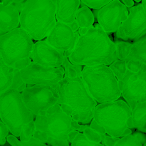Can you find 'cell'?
Returning a JSON list of instances; mask_svg holds the SVG:
<instances>
[{
  "instance_id": "cell-1",
  "label": "cell",
  "mask_w": 146,
  "mask_h": 146,
  "mask_svg": "<svg viewBox=\"0 0 146 146\" xmlns=\"http://www.w3.org/2000/svg\"><path fill=\"white\" fill-rule=\"evenodd\" d=\"M68 59L71 64L81 66H108L117 60L115 44L99 24H96L85 34L79 36Z\"/></svg>"
},
{
  "instance_id": "cell-2",
  "label": "cell",
  "mask_w": 146,
  "mask_h": 146,
  "mask_svg": "<svg viewBox=\"0 0 146 146\" xmlns=\"http://www.w3.org/2000/svg\"><path fill=\"white\" fill-rule=\"evenodd\" d=\"M54 87L58 94L57 104L61 110L74 121L88 125L97 102L87 91L81 77H64Z\"/></svg>"
},
{
  "instance_id": "cell-3",
  "label": "cell",
  "mask_w": 146,
  "mask_h": 146,
  "mask_svg": "<svg viewBox=\"0 0 146 146\" xmlns=\"http://www.w3.org/2000/svg\"><path fill=\"white\" fill-rule=\"evenodd\" d=\"M55 0H26L19 8V25L32 39L43 40L56 23Z\"/></svg>"
},
{
  "instance_id": "cell-4",
  "label": "cell",
  "mask_w": 146,
  "mask_h": 146,
  "mask_svg": "<svg viewBox=\"0 0 146 146\" xmlns=\"http://www.w3.org/2000/svg\"><path fill=\"white\" fill-rule=\"evenodd\" d=\"M81 78L97 104L115 101L121 97L118 80L108 66H84Z\"/></svg>"
},
{
  "instance_id": "cell-5",
  "label": "cell",
  "mask_w": 146,
  "mask_h": 146,
  "mask_svg": "<svg viewBox=\"0 0 146 146\" xmlns=\"http://www.w3.org/2000/svg\"><path fill=\"white\" fill-rule=\"evenodd\" d=\"M72 118L56 104L46 111H40L34 118L35 131L33 137L45 143L46 138L68 141V134L72 131Z\"/></svg>"
},
{
  "instance_id": "cell-6",
  "label": "cell",
  "mask_w": 146,
  "mask_h": 146,
  "mask_svg": "<svg viewBox=\"0 0 146 146\" xmlns=\"http://www.w3.org/2000/svg\"><path fill=\"white\" fill-rule=\"evenodd\" d=\"M0 119L17 138L24 125L34 121V116L24 105L21 94L9 88L0 95Z\"/></svg>"
},
{
  "instance_id": "cell-7",
  "label": "cell",
  "mask_w": 146,
  "mask_h": 146,
  "mask_svg": "<svg viewBox=\"0 0 146 146\" xmlns=\"http://www.w3.org/2000/svg\"><path fill=\"white\" fill-rule=\"evenodd\" d=\"M131 116V109L123 100L98 104L93 120L104 128L108 135L121 138L127 128L126 121Z\"/></svg>"
},
{
  "instance_id": "cell-8",
  "label": "cell",
  "mask_w": 146,
  "mask_h": 146,
  "mask_svg": "<svg viewBox=\"0 0 146 146\" xmlns=\"http://www.w3.org/2000/svg\"><path fill=\"white\" fill-rule=\"evenodd\" d=\"M34 42L20 27L0 36V57L13 68L18 61L29 58Z\"/></svg>"
},
{
  "instance_id": "cell-9",
  "label": "cell",
  "mask_w": 146,
  "mask_h": 146,
  "mask_svg": "<svg viewBox=\"0 0 146 146\" xmlns=\"http://www.w3.org/2000/svg\"><path fill=\"white\" fill-rule=\"evenodd\" d=\"M118 87L131 110L138 104L146 102V64L137 72L127 70L123 78L118 81Z\"/></svg>"
},
{
  "instance_id": "cell-10",
  "label": "cell",
  "mask_w": 146,
  "mask_h": 146,
  "mask_svg": "<svg viewBox=\"0 0 146 146\" xmlns=\"http://www.w3.org/2000/svg\"><path fill=\"white\" fill-rule=\"evenodd\" d=\"M21 99L30 112L36 116L57 104L58 94L54 86L27 85L21 92Z\"/></svg>"
},
{
  "instance_id": "cell-11",
  "label": "cell",
  "mask_w": 146,
  "mask_h": 146,
  "mask_svg": "<svg viewBox=\"0 0 146 146\" xmlns=\"http://www.w3.org/2000/svg\"><path fill=\"white\" fill-rule=\"evenodd\" d=\"M115 33L116 39L128 42H134L146 35V11L142 4L129 8L128 17Z\"/></svg>"
},
{
  "instance_id": "cell-12",
  "label": "cell",
  "mask_w": 146,
  "mask_h": 146,
  "mask_svg": "<svg viewBox=\"0 0 146 146\" xmlns=\"http://www.w3.org/2000/svg\"><path fill=\"white\" fill-rule=\"evenodd\" d=\"M20 76L27 85L54 86L64 77L62 66L48 67L31 62L20 70Z\"/></svg>"
},
{
  "instance_id": "cell-13",
  "label": "cell",
  "mask_w": 146,
  "mask_h": 146,
  "mask_svg": "<svg viewBox=\"0 0 146 146\" xmlns=\"http://www.w3.org/2000/svg\"><path fill=\"white\" fill-rule=\"evenodd\" d=\"M128 15V8L120 0H113L98 9L97 20L106 34L115 33Z\"/></svg>"
},
{
  "instance_id": "cell-14",
  "label": "cell",
  "mask_w": 146,
  "mask_h": 146,
  "mask_svg": "<svg viewBox=\"0 0 146 146\" xmlns=\"http://www.w3.org/2000/svg\"><path fill=\"white\" fill-rule=\"evenodd\" d=\"M79 35L74 32L68 24L56 21L54 27L46 37V41L58 51L64 52L68 58Z\"/></svg>"
},
{
  "instance_id": "cell-15",
  "label": "cell",
  "mask_w": 146,
  "mask_h": 146,
  "mask_svg": "<svg viewBox=\"0 0 146 146\" xmlns=\"http://www.w3.org/2000/svg\"><path fill=\"white\" fill-rule=\"evenodd\" d=\"M64 53L56 49L46 40L34 43L31 54V61L36 64L48 67L61 66Z\"/></svg>"
},
{
  "instance_id": "cell-16",
  "label": "cell",
  "mask_w": 146,
  "mask_h": 146,
  "mask_svg": "<svg viewBox=\"0 0 146 146\" xmlns=\"http://www.w3.org/2000/svg\"><path fill=\"white\" fill-rule=\"evenodd\" d=\"M20 6L0 1V36L18 28Z\"/></svg>"
},
{
  "instance_id": "cell-17",
  "label": "cell",
  "mask_w": 146,
  "mask_h": 146,
  "mask_svg": "<svg viewBox=\"0 0 146 146\" xmlns=\"http://www.w3.org/2000/svg\"><path fill=\"white\" fill-rule=\"evenodd\" d=\"M125 61L127 70L131 72H137L146 64V35L133 43Z\"/></svg>"
},
{
  "instance_id": "cell-18",
  "label": "cell",
  "mask_w": 146,
  "mask_h": 146,
  "mask_svg": "<svg viewBox=\"0 0 146 146\" xmlns=\"http://www.w3.org/2000/svg\"><path fill=\"white\" fill-rule=\"evenodd\" d=\"M81 5V0H55L56 19L66 24H72Z\"/></svg>"
},
{
  "instance_id": "cell-19",
  "label": "cell",
  "mask_w": 146,
  "mask_h": 146,
  "mask_svg": "<svg viewBox=\"0 0 146 146\" xmlns=\"http://www.w3.org/2000/svg\"><path fill=\"white\" fill-rule=\"evenodd\" d=\"M131 118L133 128L139 132L146 133V102L138 104L131 110Z\"/></svg>"
},
{
  "instance_id": "cell-20",
  "label": "cell",
  "mask_w": 146,
  "mask_h": 146,
  "mask_svg": "<svg viewBox=\"0 0 146 146\" xmlns=\"http://www.w3.org/2000/svg\"><path fill=\"white\" fill-rule=\"evenodd\" d=\"M75 21L79 28H89L94 25L95 19L91 9L83 6L77 11Z\"/></svg>"
},
{
  "instance_id": "cell-21",
  "label": "cell",
  "mask_w": 146,
  "mask_h": 146,
  "mask_svg": "<svg viewBox=\"0 0 146 146\" xmlns=\"http://www.w3.org/2000/svg\"><path fill=\"white\" fill-rule=\"evenodd\" d=\"M14 68L7 66L0 57V95L10 88Z\"/></svg>"
},
{
  "instance_id": "cell-22",
  "label": "cell",
  "mask_w": 146,
  "mask_h": 146,
  "mask_svg": "<svg viewBox=\"0 0 146 146\" xmlns=\"http://www.w3.org/2000/svg\"><path fill=\"white\" fill-rule=\"evenodd\" d=\"M61 66L64 70V77L67 78H76V77H81L82 66L78 65L73 64L68 61V58L64 56V60Z\"/></svg>"
},
{
  "instance_id": "cell-23",
  "label": "cell",
  "mask_w": 146,
  "mask_h": 146,
  "mask_svg": "<svg viewBox=\"0 0 146 146\" xmlns=\"http://www.w3.org/2000/svg\"><path fill=\"white\" fill-rule=\"evenodd\" d=\"M114 44L115 46L117 59L125 61L130 52L132 43L116 39Z\"/></svg>"
},
{
  "instance_id": "cell-24",
  "label": "cell",
  "mask_w": 146,
  "mask_h": 146,
  "mask_svg": "<svg viewBox=\"0 0 146 146\" xmlns=\"http://www.w3.org/2000/svg\"><path fill=\"white\" fill-rule=\"evenodd\" d=\"M108 67L114 74L118 81H121L123 78L124 75L127 71L126 63L125 61L117 59L116 61H113L112 64H110Z\"/></svg>"
},
{
  "instance_id": "cell-25",
  "label": "cell",
  "mask_w": 146,
  "mask_h": 146,
  "mask_svg": "<svg viewBox=\"0 0 146 146\" xmlns=\"http://www.w3.org/2000/svg\"><path fill=\"white\" fill-rule=\"evenodd\" d=\"M34 131H35V125H34V121L26 124L25 125H24V127L21 129V133H20V141L21 142L28 141L33 137Z\"/></svg>"
},
{
  "instance_id": "cell-26",
  "label": "cell",
  "mask_w": 146,
  "mask_h": 146,
  "mask_svg": "<svg viewBox=\"0 0 146 146\" xmlns=\"http://www.w3.org/2000/svg\"><path fill=\"white\" fill-rule=\"evenodd\" d=\"M71 146H104L101 143H94L88 141L84 135L79 133L74 141L71 143Z\"/></svg>"
},
{
  "instance_id": "cell-27",
  "label": "cell",
  "mask_w": 146,
  "mask_h": 146,
  "mask_svg": "<svg viewBox=\"0 0 146 146\" xmlns=\"http://www.w3.org/2000/svg\"><path fill=\"white\" fill-rule=\"evenodd\" d=\"M114 146H142L141 143L133 134L127 136L121 137Z\"/></svg>"
},
{
  "instance_id": "cell-28",
  "label": "cell",
  "mask_w": 146,
  "mask_h": 146,
  "mask_svg": "<svg viewBox=\"0 0 146 146\" xmlns=\"http://www.w3.org/2000/svg\"><path fill=\"white\" fill-rule=\"evenodd\" d=\"M82 133L88 141L94 143H101L104 137V135H101L100 134L97 133L95 131H93L92 129H91L89 125H88L84 128Z\"/></svg>"
},
{
  "instance_id": "cell-29",
  "label": "cell",
  "mask_w": 146,
  "mask_h": 146,
  "mask_svg": "<svg viewBox=\"0 0 146 146\" xmlns=\"http://www.w3.org/2000/svg\"><path fill=\"white\" fill-rule=\"evenodd\" d=\"M111 1L113 0H81V3L89 9L98 10Z\"/></svg>"
},
{
  "instance_id": "cell-30",
  "label": "cell",
  "mask_w": 146,
  "mask_h": 146,
  "mask_svg": "<svg viewBox=\"0 0 146 146\" xmlns=\"http://www.w3.org/2000/svg\"><path fill=\"white\" fill-rule=\"evenodd\" d=\"M25 83L22 81L20 76V71L19 70L14 69L13 71V77H12V81H11V86H10V89H14L17 90L19 87L21 86L24 85Z\"/></svg>"
},
{
  "instance_id": "cell-31",
  "label": "cell",
  "mask_w": 146,
  "mask_h": 146,
  "mask_svg": "<svg viewBox=\"0 0 146 146\" xmlns=\"http://www.w3.org/2000/svg\"><path fill=\"white\" fill-rule=\"evenodd\" d=\"M89 124L90 128L92 129L94 131H95L96 133H97L100 134L101 135H105L106 134V131L105 130H104V128H103V127H101V125H98V124L97 123L96 121H94L93 119Z\"/></svg>"
},
{
  "instance_id": "cell-32",
  "label": "cell",
  "mask_w": 146,
  "mask_h": 146,
  "mask_svg": "<svg viewBox=\"0 0 146 146\" xmlns=\"http://www.w3.org/2000/svg\"><path fill=\"white\" fill-rule=\"evenodd\" d=\"M21 146H48L47 144L41 142L34 137L26 142H21Z\"/></svg>"
},
{
  "instance_id": "cell-33",
  "label": "cell",
  "mask_w": 146,
  "mask_h": 146,
  "mask_svg": "<svg viewBox=\"0 0 146 146\" xmlns=\"http://www.w3.org/2000/svg\"><path fill=\"white\" fill-rule=\"evenodd\" d=\"M119 138L110 136V135H104L102 141L104 142V146H114L118 142Z\"/></svg>"
},
{
  "instance_id": "cell-34",
  "label": "cell",
  "mask_w": 146,
  "mask_h": 146,
  "mask_svg": "<svg viewBox=\"0 0 146 146\" xmlns=\"http://www.w3.org/2000/svg\"><path fill=\"white\" fill-rule=\"evenodd\" d=\"M31 62H32V61H31V58H27V59L21 60V61H18V62L16 63V64H14L13 68H14V69L19 70L20 71V70L23 69L24 68L27 67L28 65H29Z\"/></svg>"
},
{
  "instance_id": "cell-35",
  "label": "cell",
  "mask_w": 146,
  "mask_h": 146,
  "mask_svg": "<svg viewBox=\"0 0 146 146\" xmlns=\"http://www.w3.org/2000/svg\"><path fill=\"white\" fill-rule=\"evenodd\" d=\"M6 141L11 146H21V142L20 140L13 135H8L6 138Z\"/></svg>"
},
{
  "instance_id": "cell-36",
  "label": "cell",
  "mask_w": 146,
  "mask_h": 146,
  "mask_svg": "<svg viewBox=\"0 0 146 146\" xmlns=\"http://www.w3.org/2000/svg\"><path fill=\"white\" fill-rule=\"evenodd\" d=\"M9 131L8 128L0 121V143L1 142L2 140L7 138V135H9Z\"/></svg>"
},
{
  "instance_id": "cell-37",
  "label": "cell",
  "mask_w": 146,
  "mask_h": 146,
  "mask_svg": "<svg viewBox=\"0 0 146 146\" xmlns=\"http://www.w3.org/2000/svg\"><path fill=\"white\" fill-rule=\"evenodd\" d=\"M133 135L136 138V139L141 143V145H144V144L146 143V136L145 134L141 132H135L134 133Z\"/></svg>"
},
{
  "instance_id": "cell-38",
  "label": "cell",
  "mask_w": 146,
  "mask_h": 146,
  "mask_svg": "<svg viewBox=\"0 0 146 146\" xmlns=\"http://www.w3.org/2000/svg\"><path fill=\"white\" fill-rule=\"evenodd\" d=\"M2 2L5 3V4H14V5H20L22 4L24 1L26 0H0Z\"/></svg>"
},
{
  "instance_id": "cell-39",
  "label": "cell",
  "mask_w": 146,
  "mask_h": 146,
  "mask_svg": "<svg viewBox=\"0 0 146 146\" xmlns=\"http://www.w3.org/2000/svg\"><path fill=\"white\" fill-rule=\"evenodd\" d=\"M70 125H71V128H72L73 131H78V132H79L80 128H81V124H80L79 123L72 120V121H71V124H70Z\"/></svg>"
},
{
  "instance_id": "cell-40",
  "label": "cell",
  "mask_w": 146,
  "mask_h": 146,
  "mask_svg": "<svg viewBox=\"0 0 146 146\" xmlns=\"http://www.w3.org/2000/svg\"><path fill=\"white\" fill-rule=\"evenodd\" d=\"M79 132L76 131H72L68 134V143H71L74 140V138L78 135Z\"/></svg>"
},
{
  "instance_id": "cell-41",
  "label": "cell",
  "mask_w": 146,
  "mask_h": 146,
  "mask_svg": "<svg viewBox=\"0 0 146 146\" xmlns=\"http://www.w3.org/2000/svg\"><path fill=\"white\" fill-rule=\"evenodd\" d=\"M120 1L123 5L125 6L126 8H131L134 6L133 0H120Z\"/></svg>"
},
{
  "instance_id": "cell-42",
  "label": "cell",
  "mask_w": 146,
  "mask_h": 146,
  "mask_svg": "<svg viewBox=\"0 0 146 146\" xmlns=\"http://www.w3.org/2000/svg\"><path fill=\"white\" fill-rule=\"evenodd\" d=\"M69 26H70V27L72 29V30L74 31V32H76V31H78V29L79 27H78V24H77V23L76 22V21H74L72 24H69Z\"/></svg>"
},
{
  "instance_id": "cell-43",
  "label": "cell",
  "mask_w": 146,
  "mask_h": 146,
  "mask_svg": "<svg viewBox=\"0 0 146 146\" xmlns=\"http://www.w3.org/2000/svg\"><path fill=\"white\" fill-rule=\"evenodd\" d=\"M88 28H78V34L79 36H82L85 34L88 31Z\"/></svg>"
},
{
  "instance_id": "cell-44",
  "label": "cell",
  "mask_w": 146,
  "mask_h": 146,
  "mask_svg": "<svg viewBox=\"0 0 146 146\" xmlns=\"http://www.w3.org/2000/svg\"><path fill=\"white\" fill-rule=\"evenodd\" d=\"M132 134V131L131 129H129V128H126V129L124 131L123 133L122 136L121 137H124V136H127V135H129Z\"/></svg>"
},
{
  "instance_id": "cell-45",
  "label": "cell",
  "mask_w": 146,
  "mask_h": 146,
  "mask_svg": "<svg viewBox=\"0 0 146 146\" xmlns=\"http://www.w3.org/2000/svg\"><path fill=\"white\" fill-rule=\"evenodd\" d=\"M141 4H142L143 7L144 9L146 11V0H141Z\"/></svg>"
},
{
  "instance_id": "cell-46",
  "label": "cell",
  "mask_w": 146,
  "mask_h": 146,
  "mask_svg": "<svg viewBox=\"0 0 146 146\" xmlns=\"http://www.w3.org/2000/svg\"><path fill=\"white\" fill-rule=\"evenodd\" d=\"M133 1H135V2H141V0H133Z\"/></svg>"
}]
</instances>
